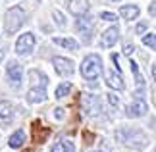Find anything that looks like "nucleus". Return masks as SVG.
I'll return each mask as SVG.
<instances>
[{
	"instance_id": "10",
	"label": "nucleus",
	"mask_w": 156,
	"mask_h": 152,
	"mask_svg": "<svg viewBox=\"0 0 156 152\" xmlns=\"http://www.w3.org/2000/svg\"><path fill=\"white\" fill-rule=\"evenodd\" d=\"M106 83H108V87H112V89H118V90H123L125 89V83H123V77L122 73H116V71H108L106 73Z\"/></svg>"
},
{
	"instance_id": "28",
	"label": "nucleus",
	"mask_w": 156,
	"mask_h": 152,
	"mask_svg": "<svg viewBox=\"0 0 156 152\" xmlns=\"http://www.w3.org/2000/svg\"><path fill=\"white\" fill-rule=\"evenodd\" d=\"M114 2H116V0H114Z\"/></svg>"
},
{
	"instance_id": "24",
	"label": "nucleus",
	"mask_w": 156,
	"mask_h": 152,
	"mask_svg": "<svg viewBox=\"0 0 156 152\" xmlns=\"http://www.w3.org/2000/svg\"><path fill=\"white\" fill-rule=\"evenodd\" d=\"M54 118L62 119V118H64V108H58V110H54Z\"/></svg>"
},
{
	"instance_id": "15",
	"label": "nucleus",
	"mask_w": 156,
	"mask_h": 152,
	"mask_svg": "<svg viewBox=\"0 0 156 152\" xmlns=\"http://www.w3.org/2000/svg\"><path fill=\"white\" fill-rule=\"evenodd\" d=\"M54 44L58 46H64V48H69V50H77L79 48V42H77L75 39H66V37H54L52 39Z\"/></svg>"
},
{
	"instance_id": "18",
	"label": "nucleus",
	"mask_w": 156,
	"mask_h": 152,
	"mask_svg": "<svg viewBox=\"0 0 156 152\" xmlns=\"http://www.w3.org/2000/svg\"><path fill=\"white\" fill-rule=\"evenodd\" d=\"M69 90H71V83H69V81H64V83H60L58 87H56L54 94H56V98H64V96L68 94Z\"/></svg>"
},
{
	"instance_id": "20",
	"label": "nucleus",
	"mask_w": 156,
	"mask_h": 152,
	"mask_svg": "<svg viewBox=\"0 0 156 152\" xmlns=\"http://www.w3.org/2000/svg\"><path fill=\"white\" fill-rule=\"evenodd\" d=\"M52 16H54V21H56L60 27H66V19H64V16L60 14V12H52Z\"/></svg>"
},
{
	"instance_id": "26",
	"label": "nucleus",
	"mask_w": 156,
	"mask_h": 152,
	"mask_svg": "<svg viewBox=\"0 0 156 152\" xmlns=\"http://www.w3.org/2000/svg\"><path fill=\"white\" fill-rule=\"evenodd\" d=\"M2 58H4V52H2V50H0V60H2Z\"/></svg>"
},
{
	"instance_id": "21",
	"label": "nucleus",
	"mask_w": 156,
	"mask_h": 152,
	"mask_svg": "<svg viewBox=\"0 0 156 152\" xmlns=\"http://www.w3.org/2000/svg\"><path fill=\"white\" fill-rule=\"evenodd\" d=\"M133 52H135V44H131V42H125V44H123V54L131 58V54H133Z\"/></svg>"
},
{
	"instance_id": "16",
	"label": "nucleus",
	"mask_w": 156,
	"mask_h": 152,
	"mask_svg": "<svg viewBox=\"0 0 156 152\" xmlns=\"http://www.w3.org/2000/svg\"><path fill=\"white\" fill-rule=\"evenodd\" d=\"M23 143H25V131H23V129H17L14 135L10 137V141H8V144L12 148H20Z\"/></svg>"
},
{
	"instance_id": "9",
	"label": "nucleus",
	"mask_w": 156,
	"mask_h": 152,
	"mask_svg": "<svg viewBox=\"0 0 156 152\" xmlns=\"http://www.w3.org/2000/svg\"><path fill=\"white\" fill-rule=\"evenodd\" d=\"M119 37V29L118 27H110L102 33V39H100V46L102 48H112L116 44V41Z\"/></svg>"
},
{
	"instance_id": "25",
	"label": "nucleus",
	"mask_w": 156,
	"mask_h": 152,
	"mask_svg": "<svg viewBox=\"0 0 156 152\" xmlns=\"http://www.w3.org/2000/svg\"><path fill=\"white\" fill-rule=\"evenodd\" d=\"M137 31H139V33H143V31H145V23H141V25L137 27Z\"/></svg>"
},
{
	"instance_id": "7",
	"label": "nucleus",
	"mask_w": 156,
	"mask_h": 152,
	"mask_svg": "<svg viewBox=\"0 0 156 152\" xmlns=\"http://www.w3.org/2000/svg\"><path fill=\"white\" fill-rule=\"evenodd\" d=\"M147 112H148V106H147V102L143 98H137L127 106V115L129 118H143Z\"/></svg>"
},
{
	"instance_id": "1",
	"label": "nucleus",
	"mask_w": 156,
	"mask_h": 152,
	"mask_svg": "<svg viewBox=\"0 0 156 152\" xmlns=\"http://www.w3.org/2000/svg\"><path fill=\"white\" fill-rule=\"evenodd\" d=\"M104 71V65H102V58L98 54H89V56L83 60L81 64V75L87 79L91 85H97V81L100 79Z\"/></svg>"
},
{
	"instance_id": "17",
	"label": "nucleus",
	"mask_w": 156,
	"mask_h": 152,
	"mask_svg": "<svg viewBox=\"0 0 156 152\" xmlns=\"http://www.w3.org/2000/svg\"><path fill=\"white\" fill-rule=\"evenodd\" d=\"M50 152H75V147H73V143H71V141L64 139V141H60V143L54 144Z\"/></svg>"
},
{
	"instance_id": "3",
	"label": "nucleus",
	"mask_w": 156,
	"mask_h": 152,
	"mask_svg": "<svg viewBox=\"0 0 156 152\" xmlns=\"http://www.w3.org/2000/svg\"><path fill=\"white\" fill-rule=\"evenodd\" d=\"M52 65H54V69H56V73L62 75V77H71V75H73V71H75V64L71 62L69 58L58 56V58L52 60Z\"/></svg>"
},
{
	"instance_id": "14",
	"label": "nucleus",
	"mask_w": 156,
	"mask_h": 152,
	"mask_svg": "<svg viewBox=\"0 0 156 152\" xmlns=\"http://www.w3.org/2000/svg\"><path fill=\"white\" fill-rule=\"evenodd\" d=\"M119 16H122L123 19H137V17H139V8L133 6V4L122 6V8H119Z\"/></svg>"
},
{
	"instance_id": "4",
	"label": "nucleus",
	"mask_w": 156,
	"mask_h": 152,
	"mask_svg": "<svg viewBox=\"0 0 156 152\" xmlns=\"http://www.w3.org/2000/svg\"><path fill=\"white\" fill-rule=\"evenodd\" d=\"M6 75H8V81L14 85V87H20V83H21V77H23V68L17 62H12L6 65Z\"/></svg>"
},
{
	"instance_id": "2",
	"label": "nucleus",
	"mask_w": 156,
	"mask_h": 152,
	"mask_svg": "<svg viewBox=\"0 0 156 152\" xmlns=\"http://www.w3.org/2000/svg\"><path fill=\"white\" fill-rule=\"evenodd\" d=\"M23 21H25V12H23L20 6L10 8L8 14H6V33L14 35L16 31H20V27L23 25Z\"/></svg>"
},
{
	"instance_id": "19",
	"label": "nucleus",
	"mask_w": 156,
	"mask_h": 152,
	"mask_svg": "<svg viewBox=\"0 0 156 152\" xmlns=\"http://www.w3.org/2000/svg\"><path fill=\"white\" fill-rule=\"evenodd\" d=\"M143 42H145V46H148L151 50L156 48V39H154V33H147L145 37H143Z\"/></svg>"
},
{
	"instance_id": "8",
	"label": "nucleus",
	"mask_w": 156,
	"mask_h": 152,
	"mask_svg": "<svg viewBox=\"0 0 156 152\" xmlns=\"http://www.w3.org/2000/svg\"><path fill=\"white\" fill-rule=\"evenodd\" d=\"M68 8H69V12L73 16H87V12H89V8H91V2L89 0H69V4H68Z\"/></svg>"
},
{
	"instance_id": "22",
	"label": "nucleus",
	"mask_w": 156,
	"mask_h": 152,
	"mask_svg": "<svg viewBox=\"0 0 156 152\" xmlns=\"http://www.w3.org/2000/svg\"><path fill=\"white\" fill-rule=\"evenodd\" d=\"M106 96H108V102H110V104H112L114 108H116V106H119V98H118V96L114 94V93H108Z\"/></svg>"
},
{
	"instance_id": "12",
	"label": "nucleus",
	"mask_w": 156,
	"mask_h": 152,
	"mask_svg": "<svg viewBox=\"0 0 156 152\" xmlns=\"http://www.w3.org/2000/svg\"><path fill=\"white\" fill-rule=\"evenodd\" d=\"M12 118H14V108H12L10 102L2 100V102H0V123L8 125L12 121Z\"/></svg>"
},
{
	"instance_id": "23",
	"label": "nucleus",
	"mask_w": 156,
	"mask_h": 152,
	"mask_svg": "<svg viewBox=\"0 0 156 152\" xmlns=\"http://www.w3.org/2000/svg\"><path fill=\"white\" fill-rule=\"evenodd\" d=\"M100 17H102V19H106V21H114V19H118L116 14H112V12H102V14H100Z\"/></svg>"
},
{
	"instance_id": "13",
	"label": "nucleus",
	"mask_w": 156,
	"mask_h": 152,
	"mask_svg": "<svg viewBox=\"0 0 156 152\" xmlns=\"http://www.w3.org/2000/svg\"><path fill=\"white\" fill-rule=\"evenodd\" d=\"M83 106H85V112L89 115H97L98 112V98L93 94H83Z\"/></svg>"
},
{
	"instance_id": "6",
	"label": "nucleus",
	"mask_w": 156,
	"mask_h": 152,
	"mask_svg": "<svg viewBox=\"0 0 156 152\" xmlns=\"http://www.w3.org/2000/svg\"><path fill=\"white\" fill-rule=\"evenodd\" d=\"M93 27H94V21L91 19V17H87V16H79V19H77V31L83 35L85 42L91 41V31H93Z\"/></svg>"
},
{
	"instance_id": "5",
	"label": "nucleus",
	"mask_w": 156,
	"mask_h": 152,
	"mask_svg": "<svg viewBox=\"0 0 156 152\" xmlns=\"http://www.w3.org/2000/svg\"><path fill=\"white\" fill-rule=\"evenodd\" d=\"M33 46H35V35L33 33H25V35H21L20 39H17L16 42V52L17 54H29L33 50Z\"/></svg>"
},
{
	"instance_id": "11",
	"label": "nucleus",
	"mask_w": 156,
	"mask_h": 152,
	"mask_svg": "<svg viewBox=\"0 0 156 152\" xmlns=\"http://www.w3.org/2000/svg\"><path fill=\"white\" fill-rule=\"evenodd\" d=\"M27 100L31 102V104H41V102L46 100V90H44L43 87H33V89H29Z\"/></svg>"
},
{
	"instance_id": "27",
	"label": "nucleus",
	"mask_w": 156,
	"mask_h": 152,
	"mask_svg": "<svg viewBox=\"0 0 156 152\" xmlns=\"http://www.w3.org/2000/svg\"><path fill=\"white\" fill-rule=\"evenodd\" d=\"M93 152H102V150H93Z\"/></svg>"
}]
</instances>
